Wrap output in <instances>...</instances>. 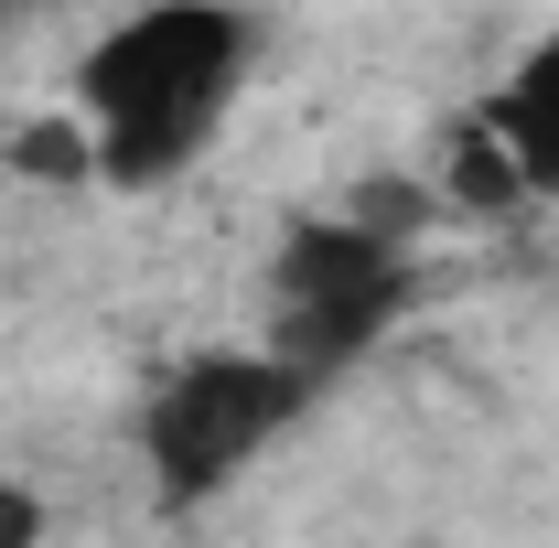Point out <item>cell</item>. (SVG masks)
I'll use <instances>...</instances> for the list:
<instances>
[{"mask_svg":"<svg viewBox=\"0 0 559 548\" xmlns=\"http://www.w3.org/2000/svg\"><path fill=\"white\" fill-rule=\"evenodd\" d=\"M237 86H248V11H226V0H151V11H130L75 65L97 172L108 183H173L215 140Z\"/></svg>","mask_w":559,"mask_h":548,"instance_id":"obj_1","label":"cell"},{"mask_svg":"<svg viewBox=\"0 0 559 548\" xmlns=\"http://www.w3.org/2000/svg\"><path fill=\"white\" fill-rule=\"evenodd\" d=\"M301 409H312V377L290 355H194L140 409V452H151L162 505H205L215 484H237Z\"/></svg>","mask_w":559,"mask_h":548,"instance_id":"obj_2","label":"cell"},{"mask_svg":"<svg viewBox=\"0 0 559 548\" xmlns=\"http://www.w3.org/2000/svg\"><path fill=\"white\" fill-rule=\"evenodd\" d=\"M452 194H463V205H516V194H527L516 162H506V140H495V119H463V130H452Z\"/></svg>","mask_w":559,"mask_h":548,"instance_id":"obj_5","label":"cell"},{"mask_svg":"<svg viewBox=\"0 0 559 548\" xmlns=\"http://www.w3.org/2000/svg\"><path fill=\"white\" fill-rule=\"evenodd\" d=\"M0 11H22V0H0Z\"/></svg>","mask_w":559,"mask_h":548,"instance_id":"obj_7","label":"cell"},{"mask_svg":"<svg viewBox=\"0 0 559 548\" xmlns=\"http://www.w3.org/2000/svg\"><path fill=\"white\" fill-rule=\"evenodd\" d=\"M33 538H44V505L22 484H0V548H33Z\"/></svg>","mask_w":559,"mask_h":548,"instance_id":"obj_6","label":"cell"},{"mask_svg":"<svg viewBox=\"0 0 559 548\" xmlns=\"http://www.w3.org/2000/svg\"><path fill=\"white\" fill-rule=\"evenodd\" d=\"M399 301H409V237H388V226H366V215H334V226H301L290 248H280L270 270V355H290L312 388L366 355V344L399 323Z\"/></svg>","mask_w":559,"mask_h":548,"instance_id":"obj_3","label":"cell"},{"mask_svg":"<svg viewBox=\"0 0 559 548\" xmlns=\"http://www.w3.org/2000/svg\"><path fill=\"white\" fill-rule=\"evenodd\" d=\"M485 119L506 140V162H516V183L527 194H559V44H538L527 65L506 75V97H495Z\"/></svg>","mask_w":559,"mask_h":548,"instance_id":"obj_4","label":"cell"}]
</instances>
